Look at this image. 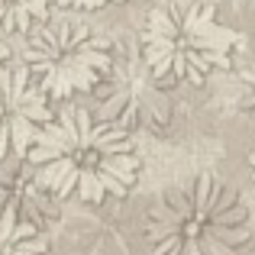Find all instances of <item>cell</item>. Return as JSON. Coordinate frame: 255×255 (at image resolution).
<instances>
[{
	"mask_svg": "<svg viewBox=\"0 0 255 255\" xmlns=\"http://www.w3.org/2000/svg\"><path fill=\"white\" fill-rule=\"evenodd\" d=\"M58 6H78V10H100L107 3H123V0H55Z\"/></svg>",
	"mask_w": 255,
	"mask_h": 255,
	"instance_id": "52a82bcc",
	"label": "cell"
},
{
	"mask_svg": "<svg viewBox=\"0 0 255 255\" xmlns=\"http://www.w3.org/2000/svg\"><path fill=\"white\" fill-rule=\"evenodd\" d=\"M0 255H3V252H0Z\"/></svg>",
	"mask_w": 255,
	"mask_h": 255,
	"instance_id": "7c38bea8",
	"label": "cell"
},
{
	"mask_svg": "<svg viewBox=\"0 0 255 255\" xmlns=\"http://www.w3.org/2000/svg\"><path fill=\"white\" fill-rule=\"evenodd\" d=\"M36 165V184L55 197L78 194L87 204L126 197L139 178V155L123 126L94 123L84 107L65 104L52 123L32 132L26 152Z\"/></svg>",
	"mask_w": 255,
	"mask_h": 255,
	"instance_id": "6da1fadb",
	"label": "cell"
},
{
	"mask_svg": "<svg viewBox=\"0 0 255 255\" xmlns=\"http://www.w3.org/2000/svg\"><path fill=\"white\" fill-rule=\"evenodd\" d=\"M3 3H6V0H0V6H3Z\"/></svg>",
	"mask_w": 255,
	"mask_h": 255,
	"instance_id": "8fae6325",
	"label": "cell"
},
{
	"mask_svg": "<svg viewBox=\"0 0 255 255\" xmlns=\"http://www.w3.org/2000/svg\"><path fill=\"white\" fill-rule=\"evenodd\" d=\"M36 129H39V123H32L23 110L10 113V145H13L16 155L26 158V152H29V145H32V132H36Z\"/></svg>",
	"mask_w": 255,
	"mask_h": 255,
	"instance_id": "5b68a950",
	"label": "cell"
},
{
	"mask_svg": "<svg viewBox=\"0 0 255 255\" xmlns=\"http://www.w3.org/2000/svg\"><path fill=\"white\" fill-rule=\"evenodd\" d=\"M243 81H246V91H249V110H252V117H255V71H246L243 75Z\"/></svg>",
	"mask_w": 255,
	"mask_h": 255,
	"instance_id": "ba28073f",
	"label": "cell"
},
{
	"mask_svg": "<svg viewBox=\"0 0 255 255\" xmlns=\"http://www.w3.org/2000/svg\"><path fill=\"white\" fill-rule=\"evenodd\" d=\"M249 171H252V181H255V149L249 152Z\"/></svg>",
	"mask_w": 255,
	"mask_h": 255,
	"instance_id": "30bf717a",
	"label": "cell"
},
{
	"mask_svg": "<svg viewBox=\"0 0 255 255\" xmlns=\"http://www.w3.org/2000/svg\"><path fill=\"white\" fill-rule=\"evenodd\" d=\"M16 223H19V207H16V200H10L0 210V246H10V236L16 230Z\"/></svg>",
	"mask_w": 255,
	"mask_h": 255,
	"instance_id": "8992f818",
	"label": "cell"
},
{
	"mask_svg": "<svg viewBox=\"0 0 255 255\" xmlns=\"http://www.w3.org/2000/svg\"><path fill=\"white\" fill-rule=\"evenodd\" d=\"M243 45V32L217 23L213 3L184 10H152L142 29V58L155 81L204 84L217 68H230V52Z\"/></svg>",
	"mask_w": 255,
	"mask_h": 255,
	"instance_id": "3957f363",
	"label": "cell"
},
{
	"mask_svg": "<svg viewBox=\"0 0 255 255\" xmlns=\"http://www.w3.org/2000/svg\"><path fill=\"white\" fill-rule=\"evenodd\" d=\"M29 75H39V91L52 100H68L75 91H94L97 81L113 68V55L104 39L91 36V26L62 23L58 29H42L26 49Z\"/></svg>",
	"mask_w": 255,
	"mask_h": 255,
	"instance_id": "277c9868",
	"label": "cell"
},
{
	"mask_svg": "<svg viewBox=\"0 0 255 255\" xmlns=\"http://www.w3.org/2000/svg\"><path fill=\"white\" fill-rule=\"evenodd\" d=\"M149 243L152 255H239L249 243V210L230 184L204 171L162 197Z\"/></svg>",
	"mask_w": 255,
	"mask_h": 255,
	"instance_id": "7a4b0ae2",
	"label": "cell"
},
{
	"mask_svg": "<svg viewBox=\"0 0 255 255\" xmlns=\"http://www.w3.org/2000/svg\"><path fill=\"white\" fill-rule=\"evenodd\" d=\"M10 58V49H6V42H0V62H6Z\"/></svg>",
	"mask_w": 255,
	"mask_h": 255,
	"instance_id": "9c48e42d",
	"label": "cell"
}]
</instances>
